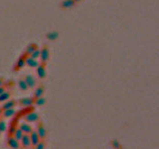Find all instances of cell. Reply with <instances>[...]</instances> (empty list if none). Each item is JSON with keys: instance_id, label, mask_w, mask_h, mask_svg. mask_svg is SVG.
<instances>
[{"instance_id": "cell-30", "label": "cell", "mask_w": 159, "mask_h": 149, "mask_svg": "<svg viewBox=\"0 0 159 149\" xmlns=\"http://www.w3.org/2000/svg\"><path fill=\"white\" fill-rule=\"evenodd\" d=\"M2 86H4V79L0 78V87H2Z\"/></svg>"}, {"instance_id": "cell-16", "label": "cell", "mask_w": 159, "mask_h": 149, "mask_svg": "<svg viewBox=\"0 0 159 149\" xmlns=\"http://www.w3.org/2000/svg\"><path fill=\"white\" fill-rule=\"evenodd\" d=\"M16 104V102L13 101V100H10L6 102L4 104L2 105V110H5V109H9V108H13L14 106Z\"/></svg>"}, {"instance_id": "cell-20", "label": "cell", "mask_w": 159, "mask_h": 149, "mask_svg": "<svg viewBox=\"0 0 159 149\" xmlns=\"http://www.w3.org/2000/svg\"><path fill=\"white\" fill-rule=\"evenodd\" d=\"M19 87H20V88L22 90H27V88H28V86H27V84H26V82L25 81H24V79H21L20 81H19Z\"/></svg>"}, {"instance_id": "cell-21", "label": "cell", "mask_w": 159, "mask_h": 149, "mask_svg": "<svg viewBox=\"0 0 159 149\" xmlns=\"http://www.w3.org/2000/svg\"><path fill=\"white\" fill-rule=\"evenodd\" d=\"M30 56H31L32 58H34V59H37V58H39V56H40V49H38L36 48L33 52L31 53Z\"/></svg>"}, {"instance_id": "cell-7", "label": "cell", "mask_w": 159, "mask_h": 149, "mask_svg": "<svg viewBox=\"0 0 159 149\" xmlns=\"http://www.w3.org/2000/svg\"><path fill=\"white\" fill-rule=\"evenodd\" d=\"M38 119H39V116L34 112H31L25 116V120L28 122H35V121H37Z\"/></svg>"}, {"instance_id": "cell-15", "label": "cell", "mask_w": 159, "mask_h": 149, "mask_svg": "<svg viewBox=\"0 0 159 149\" xmlns=\"http://www.w3.org/2000/svg\"><path fill=\"white\" fill-rule=\"evenodd\" d=\"M46 37H47V38L48 40L53 41V40H56L59 37V33H58V32H56V31H52V32H49V33H48Z\"/></svg>"}, {"instance_id": "cell-18", "label": "cell", "mask_w": 159, "mask_h": 149, "mask_svg": "<svg viewBox=\"0 0 159 149\" xmlns=\"http://www.w3.org/2000/svg\"><path fill=\"white\" fill-rule=\"evenodd\" d=\"M44 93V87H38L36 90H35L34 91V98L36 99V98H39V97H42V95H43Z\"/></svg>"}, {"instance_id": "cell-1", "label": "cell", "mask_w": 159, "mask_h": 149, "mask_svg": "<svg viewBox=\"0 0 159 149\" xmlns=\"http://www.w3.org/2000/svg\"><path fill=\"white\" fill-rule=\"evenodd\" d=\"M42 63H47L49 58V51L47 47H44L42 49H40V56Z\"/></svg>"}, {"instance_id": "cell-28", "label": "cell", "mask_w": 159, "mask_h": 149, "mask_svg": "<svg viewBox=\"0 0 159 149\" xmlns=\"http://www.w3.org/2000/svg\"><path fill=\"white\" fill-rule=\"evenodd\" d=\"M4 85L6 87H9V86H12L13 85V82L11 80H8V81H5L4 80Z\"/></svg>"}, {"instance_id": "cell-3", "label": "cell", "mask_w": 159, "mask_h": 149, "mask_svg": "<svg viewBox=\"0 0 159 149\" xmlns=\"http://www.w3.org/2000/svg\"><path fill=\"white\" fill-rule=\"evenodd\" d=\"M29 136H30V140H31V144H33V146H35V145L40 142V138H39V136H38L36 132H33V130H32Z\"/></svg>"}, {"instance_id": "cell-19", "label": "cell", "mask_w": 159, "mask_h": 149, "mask_svg": "<svg viewBox=\"0 0 159 149\" xmlns=\"http://www.w3.org/2000/svg\"><path fill=\"white\" fill-rule=\"evenodd\" d=\"M10 97V93L9 92H7L6 90L3 92V93L0 94V102H6L7 100H9Z\"/></svg>"}, {"instance_id": "cell-5", "label": "cell", "mask_w": 159, "mask_h": 149, "mask_svg": "<svg viewBox=\"0 0 159 149\" xmlns=\"http://www.w3.org/2000/svg\"><path fill=\"white\" fill-rule=\"evenodd\" d=\"M45 65L46 63H42L41 65H37V69H36V73L38 74V76L40 78H44L46 76V69H45Z\"/></svg>"}, {"instance_id": "cell-4", "label": "cell", "mask_w": 159, "mask_h": 149, "mask_svg": "<svg viewBox=\"0 0 159 149\" xmlns=\"http://www.w3.org/2000/svg\"><path fill=\"white\" fill-rule=\"evenodd\" d=\"M36 132H37L38 136H39L40 139H44V138L47 136V130H46L45 127L43 126V124H42V123L38 124Z\"/></svg>"}, {"instance_id": "cell-32", "label": "cell", "mask_w": 159, "mask_h": 149, "mask_svg": "<svg viewBox=\"0 0 159 149\" xmlns=\"http://www.w3.org/2000/svg\"><path fill=\"white\" fill-rule=\"evenodd\" d=\"M75 1H76V2H81L82 0H75Z\"/></svg>"}, {"instance_id": "cell-23", "label": "cell", "mask_w": 159, "mask_h": 149, "mask_svg": "<svg viewBox=\"0 0 159 149\" xmlns=\"http://www.w3.org/2000/svg\"><path fill=\"white\" fill-rule=\"evenodd\" d=\"M45 102H46V99L42 98V97L36 98V99H35V101H34V104H36V105H39V106L45 104Z\"/></svg>"}, {"instance_id": "cell-9", "label": "cell", "mask_w": 159, "mask_h": 149, "mask_svg": "<svg viewBox=\"0 0 159 149\" xmlns=\"http://www.w3.org/2000/svg\"><path fill=\"white\" fill-rule=\"evenodd\" d=\"M20 104L25 107H30L34 104V100L32 98H23L20 101Z\"/></svg>"}, {"instance_id": "cell-24", "label": "cell", "mask_w": 159, "mask_h": 149, "mask_svg": "<svg viewBox=\"0 0 159 149\" xmlns=\"http://www.w3.org/2000/svg\"><path fill=\"white\" fill-rule=\"evenodd\" d=\"M16 125H13V124H10V127H9V135H13L14 132L16 130Z\"/></svg>"}, {"instance_id": "cell-13", "label": "cell", "mask_w": 159, "mask_h": 149, "mask_svg": "<svg viewBox=\"0 0 159 149\" xmlns=\"http://www.w3.org/2000/svg\"><path fill=\"white\" fill-rule=\"evenodd\" d=\"M16 114L15 110L13 108H9V109H5L2 111V115L5 116V118H10V116H13Z\"/></svg>"}, {"instance_id": "cell-22", "label": "cell", "mask_w": 159, "mask_h": 149, "mask_svg": "<svg viewBox=\"0 0 159 149\" xmlns=\"http://www.w3.org/2000/svg\"><path fill=\"white\" fill-rule=\"evenodd\" d=\"M35 49H36V46H35V44H30L29 46H28L27 49H26V54L27 55H30Z\"/></svg>"}, {"instance_id": "cell-14", "label": "cell", "mask_w": 159, "mask_h": 149, "mask_svg": "<svg viewBox=\"0 0 159 149\" xmlns=\"http://www.w3.org/2000/svg\"><path fill=\"white\" fill-rule=\"evenodd\" d=\"M20 129L23 130V133H26V134H30L31 132L33 130H32V127L30 125H28L26 123H23L22 125L20 126Z\"/></svg>"}, {"instance_id": "cell-2", "label": "cell", "mask_w": 159, "mask_h": 149, "mask_svg": "<svg viewBox=\"0 0 159 149\" xmlns=\"http://www.w3.org/2000/svg\"><path fill=\"white\" fill-rule=\"evenodd\" d=\"M26 56H27V54H25V53H24V54H23L19 59H18V61L16 63V65H15V68H14V70L17 71V70H19L21 68H23V67L25 65V58H26Z\"/></svg>"}, {"instance_id": "cell-17", "label": "cell", "mask_w": 159, "mask_h": 149, "mask_svg": "<svg viewBox=\"0 0 159 149\" xmlns=\"http://www.w3.org/2000/svg\"><path fill=\"white\" fill-rule=\"evenodd\" d=\"M23 134L24 133L23 132V130L21 129H16V130L13 133V136H14V138H15L16 140L21 141V139H22V137H23Z\"/></svg>"}, {"instance_id": "cell-10", "label": "cell", "mask_w": 159, "mask_h": 149, "mask_svg": "<svg viewBox=\"0 0 159 149\" xmlns=\"http://www.w3.org/2000/svg\"><path fill=\"white\" fill-rule=\"evenodd\" d=\"M25 63L27 65H29L30 67H37V65H38V62L35 59L32 58L31 56H30V57H27V56H26Z\"/></svg>"}, {"instance_id": "cell-33", "label": "cell", "mask_w": 159, "mask_h": 149, "mask_svg": "<svg viewBox=\"0 0 159 149\" xmlns=\"http://www.w3.org/2000/svg\"><path fill=\"white\" fill-rule=\"evenodd\" d=\"M0 133H1V130H0Z\"/></svg>"}, {"instance_id": "cell-26", "label": "cell", "mask_w": 159, "mask_h": 149, "mask_svg": "<svg viewBox=\"0 0 159 149\" xmlns=\"http://www.w3.org/2000/svg\"><path fill=\"white\" fill-rule=\"evenodd\" d=\"M6 130H7L6 123L3 121H0V130H1V132H5Z\"/></svg>"}, {"instance_id": "cell-8", "label": "cell", "mask_w": 159, "mask_h": 149, "mask_svg": "<svg viewBox=\"0 0 159 149\" xmlns=\"http://www.w3.org/2000/svg\"><path fill=\"white\" fill-rule=\"evenodd\" d=\"M21 143H22V144H23V147H28V146H30V145H31V140H30L29 134L24 133L23 135V137H22V139H21Z\"/></svg>"}, {"instance_id": "cell-25", "label": "cell", "mask_w": 159, "mask_h": 149, "mask_svg": "<svg viewBox=\"0 0 159 149\" xmlns=\"http://www.w3.org/2000/svg\"><path fill=\"white\" fill-rule=\"evenodd\" d=\"M111 144H112V146L115 147V148H119L120 146H121V145H120V144H119V142L116 141V140L112 141L111 142Z\"/></svg>"}, {"instance_id": "cell-31", "label": "cell", "mask_w": 159, "mask_h": 149, "mask_svg": "<svg viewBox=\"0 0 159 149\" xmlns=\"http://www.w3.org/2000/svg\"><path fill=\"white\" fill-rule=\"evenodd\" d=\"M2 111H3V110H2V108H0V116L2 115Z\"/></svg>"}, {"instance_id": "cell-11", "label": "cell", "mask_w": 159, "mask_h": 149, "mask_svg": "<svg viewBox=\"0 0 159 149\" xmlns=\"http://www.w3.org/2000/svg\"><path fill=\"white\" fill-rule=\"evenodd\" d=\"M8 144H9V146L12 147V148H19V147H20L19 141L16 140L14 137L9 138V140H8Z\"/></svg>"}, {"instance_id": "cell-27", "label": "cell", "mask_w": 159, "mask_h": 149, "mask_svg": "<svg viewBox=\"0 0 159 149\" xmlns=\"http://www.w3.org/2000/svg\"><path fill=\"white\" fill-rule=\"evenodd\" d=\"M45 146H46V145H45V144L43 143V142H39V143L35 145V147H36L37 149H43Z\"/></svg>"}, {"instance_id": "cell-6", "label": "cell", "mask_w": 159, "mask_h": 149, "mask_svg": "<svg viewBox=\"0 0 159 149\" xmlns=\"http://www.w3.org/2000/svg\"><path fill=\"white\" fill-rule=\"evenodd\" d=\"M75 5H76L75 0H63V1L61 3V8L66 9L73 8Z\"/></svg>"}, {"instance_id": "cell-12", "label": "cell", "mask_w": 159, "mask_h": 149, "mask_svg": "<svg viewBox=\"0 0 159 149\" xmlns=\"http://www.w3.org/2000/svg\"><path fill=\"white\" fill-rule=\"evenodd\" d=\"M24 81L26 82L28 88H33L35 85V80L32 76H26L24 77Z\"/></svg>"}, {"instance_id": "cell-29", "label": "cell", "mask_w": 159, "mask_h": 149, "mask_svg": "<svg viewBox=\"0 0 159 149\" xmlns=\"http://www.w3.org/2000/svg\"><path fill=\"white\" fill-rule=\"evenodd\" d=\"M6 90V88L5 87H0V94H1V93H3V92H4Z\"/></svg>"}]
</instances>
